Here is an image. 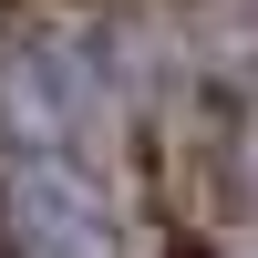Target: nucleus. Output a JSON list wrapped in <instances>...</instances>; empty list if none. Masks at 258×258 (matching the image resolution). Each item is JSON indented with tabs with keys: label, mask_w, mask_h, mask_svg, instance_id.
Instances as JSON below:
<instances>
[{
	"label": "nucleus",
	"mask_w": 258,
	"mask_h": 258,
	"mask_svg": "<svg viewBox=\"0 0 258 258\" xmlns=\"http://www.w3.org/2000/svg\"><path fill=\"white\" fill-rule=\"evenodd\" d=\"M103 114V41L52 11H0V155H73Z\"/></svg>",
	"instance_id": "nucleus-1"
},
{
	"label": "nucleus",
	"mask_w": 258,
	"mask_h": 258,
	"mask_svg": "<svg viewBox=\"0 0 258 258\" xmlns=\"http://www.w3.org/2000/svg\"><path fill=\"white\" fill-rule=\"evenodd\" d=\"M0 258H135V227L93 165L11 155L0 165Z\"/></svg>",
	"instance_id": "nucleus-2"
},
{
	"label": "nucleus",
	"mask_w": 258,
	"mask_h": 258,
	"mask_svg": "<svg viewBox=\"0 0 258 258\" xmlns=\"http://www.w3.org/2000/svg\"><path fill=\"white\" fill-rule=\"evenodd\" d=\"M207 176H217V207L238 227H258V93H238L217 114V145H207Z\"/></svg>",
	"instance_id": "nucleus-3"
}]
</instances>
